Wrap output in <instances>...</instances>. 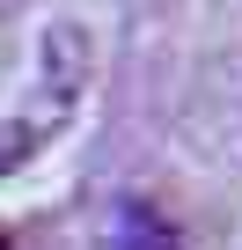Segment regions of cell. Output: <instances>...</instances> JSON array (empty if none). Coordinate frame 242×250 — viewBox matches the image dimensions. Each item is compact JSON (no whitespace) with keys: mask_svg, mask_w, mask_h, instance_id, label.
<instances>
[{"mask_svg":"<svg viewBox=\"0 0 242 250\" xmlns=\"http://www.w3.org/2000/svg\"><path fill=\"white\" fill-rule=\"evenodd\" d=\"M95 250H184V235H176V221H169L162 206H147V199H110Z\"/></svg>","mask_w":242,"mask_h":250,"instance_id":"6da1fadb","label":"cell"},{"mask_svg":"<svg viewBox=\"0 0 242 250\" xmlns=\"http://www.w3.org/2000/svg\"><path fill=\"white\" fill-rule=\"evenodd\" d=\"M15 8H22V0H0V22H8V15H15Z\"/></svg>","mask_w":242,"mask_h":250,"instance_id":"7a4b0ae2","label":"cell"}]
</instances>
